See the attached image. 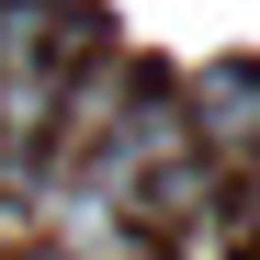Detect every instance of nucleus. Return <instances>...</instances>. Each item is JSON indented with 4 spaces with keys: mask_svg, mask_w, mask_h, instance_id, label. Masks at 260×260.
Here are the masks:
<instances>
[{
    "mask_svg": "<svg viewBox=\"0 0 260 260\" xmlns=\"http://www.w3.org/2000/svg\"><path fill=\"white\" fill-rule=\"evenodd\" d=\"M181 136H192V158L260 170V68H204L181 91Z\"/></svg>",
    "mask_w": 260,
    "mask_h": 260,
    "instance_id": "1",
    "label": "nucleus"
},
{
    "mask_svg": "<svg viewBox=\"0 0 260 260\" xmlns=\"http://www.w3.org/2000/svg\"><path fill=\"white\" fill-rule=\"evenodd\" d=\"M34 260H57V249H34Z\"/></svg>",
    "mask_w": 260,
    "mask_h": 260,
    "instance_id": "2",
    "label": "nucleus"
}]
</instances>
